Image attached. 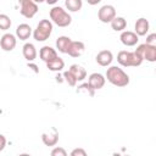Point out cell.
I'll use <instances>...</instances> for the list:
<instances>
[{
  "label": "cell",
  "instance_id": "obj_19",
  "mask_svg": "<svg viewBox=\"0 0 156 156\" xmlns=\"http://www.w3.org/2000/svg\"><path fill=\"white\" fill-rule=\"evenodd\" d=\"M45 63H46V67L50 71H54V72H60L65 67V61L58 56H56L55 58H52V60H50V61H48Z\"/></svg>",
  "mask_w": 156,
  "mask_h": 156
},
{
  "label": "cell",
  "instance_id": "obj_11",
  "mask_svg": "<svg viewBox=\"0 0 156 156\" xmlns=\"http://www.w3.org/2000/svg\"><path fill=\"white\" fill-rule=\"evenodd\" d=\"M149 28H150V24H149V21L144 17H140L136 20L135 22V26H134V29H135V34L138 37H143V35H146L147 32H149Z\"/></svg>",
  "mask_w": 156,
  "mask_h": 156
},
{
  "label": "cell",
  "instance_id": "obj_15",
  "mask_svg": "<svg viewBox=\"0 0 156 156\" xmlns=\"http://www.w3.org/2000/svg\"><path fill=\"white\" fill-rule=\"evenodd\" d=\"M16 35L20 40H27L32 35V28L27 23H21L16 28Z\"/></svg>",
  "mask_w": 156,
  "mask_h": 156
},
{
  "label": "cell",
  "instance_id": "obj_20",
  "mask_svg": "<svg viewBox=\"0 0 156 156\" xmlns=\"http://www.w3.org/2000/svg\"><path fill=\"white\" fill-rule=\"evenodd\" d=\"M110 23H111V28L116 32H122L127 27V21H126L124 17H117L116 16Z\"/></svg>",
  "mask_w": 156,
  "mask_h": 156
},
{
  "label": "cell",
  "instance_id": "obj_6",
  "mask_svg": "<svg viewBox=\"0 0 156 156\" xmlns=\"http://www.w3.org/2000/svg\"><path fill=\"white\" fill-rule=\"evenodd\" d=\"M21 9L20 12L26 18H33L38 12V5L33 0H18Z\"/></svg>",
  "mask_w": 156,
  "mask_h": 156
},
{
  "label": "cell",
  "instance_id": "obj_4",
  "mask_svg": "<svg viewBox=\"0 0 156 156\" xmlns=\"http://www.w3.org/2000/svg\"><path fill=\"white\" fill-rule=\"evenodd\" d=\"M52 33V23L49 20H41L33 32V37L37 41H45Z\"/></svg>",
  "mask_w": 156,
  "mask_h": 156
},
{
  "label": "cell",
  "instance_id": "obj_2",
  "mask_svg": "<svg viewBox=\"0 0 156 156\" xmlns=\"http://www.w3.org/2000/svg\"><path fill=\"white\" fill-rule=\"evenodd\" d=\"M117 61L123 67H138L143 63L141 56L136 51H126L122 50L117 55Z\"/></svg>",
  "mask_w": 156,
  "mask_h": 156
},
{
  "label": "cell",
  "instance_id": "obj_13",
  "mask_svg": "<svg viewBox=\"0 0 156 156\" xmlns=\"http://www.w3.org/2000/svg\"><path fill=\"white\" fill-rule=\"evenodd\" d=\"M95 60H96V62H98L100 66L107 67V66L111 65V62H112V60H113V55H112V52H111L110 50H102V51H100V52L96 55Z\"/></svg>",
  "mask_w": 156,
  "mask_h": 156
},
{
  "label": "cell",
  "instance_id": "obj_24",
  "mask_svg": "<svg viewBox=\"0 0 156 156\" xmlns=\"http://www.w3.org/2000/svg\"><path fill=\"white\" fill-rule=\"evenodd\" d=\"M63 78H65V80L68 83V85H71V87H76V84H77V79H76V77L73 76V73L68 69V71H65L63 72Z\"/></svg>",
  "mask_w": 156,
  "mask_h": 156
},
{
  "label": "cell",
  "instance_id": "obj_21",
  "mask_svg": "<svg viewBox=\"0 0 156 156\" xmlns=\"http://www.w3.org/2000/svg\"><path fill=\"white\" fill-rule=\"evenodd\" d=\"M69 71L73 73V76L76 77V79H77L78 82L83 80V79L87 77V71H85L82 66H79V65H77V63L72 65V66L69 67Z\"/></svg>",
  "mask_w": 156,
  "mask_h": 156
},
{
  "label": "cell",
  "instance_id": "obj_9",
  "mask_svg": "<svg viewBox=\"0 0 156 156\" xmlns=\"http://www.w3.org/2000/svg\"><path fill=\"white\" fill-rule=\"evenodd\" d=\"M119 39H121L123 45H126V46H134V45H136V43L139 40V37L134 32L122 30V33L119 35Z\"/></svg>",
  "mask_w": 156,
  "mask_h": 156
},
{
  "label": "cell",
  "instance_id": "obj_25",
  "mask_svg": "<svg viewBox=\"0 0 156 156\" xmlns=\"http://www.w3.org/2000/svg\"><path fill=\"white\" fill-rule=\"evenodd\" d=\"M77 91H79V93H80V91H85V93H88L89 95H94V91H95V90L87 83V84H83V85L78 87V90H77Z\"/></svg>",
  "mask_w": 156,
  "mask_h": 156
},
{
  "label": "cell",
  "instance_id": "obj_10",
  "mask_svg": "<svg viewBox=\"0 0 156 156\" xmlns=\"http://www.w3.org/2000/svg\"><path fill=\"white\" fill-rule=\"evenodd\" d=\"M106 78L101 74V73H91L88 78V84L94 89V90H99L105 85Z\"/></svg>",
  "mask_w": 156,
  "mask_h": 156
},
{
  "label": "cell",
  "instance_id": "obj_26",
  "mask_svg": "<svg viewBox=\"0 0 156 156\" xmlns=\"http://www.w3.org/2000/svg\"><path fill=\"white\" fill-rule=\"evenodd\" d=\"M66 155H67V152L62 147H58L57 146V147H55V149L51 150V156H66Z\"/></svg>",
  "mask_w": 156,
  "mask_h": 156
},
{
  "label": "cell",
  "instance_id": "obj_3",
  "mask_svg": "<svg viewBox=\"0 0 156 156\" xmlns=\"http://www.w3.org/2000/svg\"><path fill=\"white\" fill-rule=\"evenodd\" d=\"M50 18L58 27H68L72 22L71 15L60 6H54L50 10Z\"/></svg>",
  "mask_w": 156,
  "mask_h": 156
},
{
  "label": "cell",
  "instance_id": "obj_27",
  "mask_svg": "<svg viewBox=\"0 0 156 156\" xmlns=\"http://www.w3.org/2000/svg\"><path fill=\"white\" fill-rule=\"evenodd\" d=\"M156 43V34L155 33H151L146 37V44H150V45H155Z\"/></svg>",
  "mask_w": 156,
  "mask_h": 156
},
{
  "label": "cell",
  "instance_id": "obj_14",
  "mask_svg": "<svg viewBox=\"0 0 156 156\" xmlns=\"http://www.w3.org/2000/svg\"><path fill=\"white\" fill-rule=\"evenodd\" d=\"M41 140L46 146H55L58 141V133L55 128L51 129V132L49 133H43L41 135Z\"/></svg>",
  "mask_w": 156,
  "mask_h": 156
},
{
  "label": "cell",
  "instance_id": "obj_7",
  "mask_svg": "<svg viewBox=\"0 0 156 156\" xmlns=\"http://www.w3.org/2000/svg\"><path fill=\"white\" fill-rule=\"evenodd\" d=\"M98 17L102 23H110L116 17V9L112 5H104L98 11Z\"/></svg>",
  "mask_w": 156,
  "mask_h": 156
},
{
  "label": "cell",
  "instance_id": "obj_28",
  "mask_svg": "<svg viewBox=\"0 0 156 156\" xmlns=\"http://www.w3.org/2000/svg\"><path fill=\"white\" fill-rule=\"evenodd\" d=\"M85 155H87V152L83 149H74L71 152V156H85Z\"/></svg>",
  "mask_w": 156,
  "mask_h": 156
},
{
  "label": "cell",
  "instance_id": "obj_17",
  "mask_svg": "<svg viewBox=\"0 0 156 156\" xmlns=\"http://www.w3.org/2000/svg\"><path fill=\"white\" fill-rule=\"evenodd\" d=\"M39 56H40V58H41L44 62H48V61L55 58V57L57 56V52H56V50H55L54 48L45 45V46H43V48L40 49Z\"/></svg>",
  "mask_w": 156,
  "mask_h": 156
},
{
  "label": "cell",
  "instance_id": "obj_32",
  "mask_svg": "<svg viewBox=\"0 0 156 156\" xmlns=\"http://www.w3.org/2000/svg\"><path fill=\"white\" fill-rule=\"evenodd\" d=\"M58 0H45V2L46 4H49V5H54V4H56Z\"/></svg>",
  "mask_w": 156,
  "mask_h": 156
},
{
  "label": "cell",
  "instance_id": "obj_1",
  "mask_svg": "<svg viewBox=\"0 0 156 156\" xmlns=\"http://www.w3.org/2000/svg\"><path fill=\"white\" fill-rule=\"evenodd\" d=\"M106 78L111 84H113L116 87H119V88L126 87V85L129 84V76L122 68H119L117 66H110L107 68Z\"/></svg>",
  "mask_w": 156,
  "mask_h": 156
},
{
  "label": "cell",
  "instance_id": "obj_31",
  "mask_svg": "<svg viewBox=\"0 0 156 156\" xmlns=\"http://www.w3.org/2000/svg\"><path fill=\"white\" fill-rule=\"evenodd\" d=\"M28 67H29V68H33L35 73H38V72H39V69L37 68V66H35V65H33V63H29V62H28Z\"/></svg>",
  "mask_w": 156,
  "mask_h": 156
},
{
  "label": "cell",
  "instance_id": "obj_22",
  "mask_svg": "<svg viewBox=\"0 0 156 156\" xmlns=\"http://www.w3.org/2000/svg\"><path fill=\"white\" fill-rule=\"evenodd\" d=\"M65 6L71 12H77L82 9L83 1L82 0H65Z\"/></svg>",
  "mask_w": 156,
  "mask_h": 156
},
{
  "label": "cell",
  "instance_id": "obj_29",
  "mask_svg": "<svg viewBox=\"0 0 156 156\" xmlns=\"http://www.w3.org/2000/svg\"><path fill=\"white\" fill-rule=\"evenodd\" d=\"M5 146H6V138L2 134H0V152L5 149Z\"/></svg>",
  "mask_w": 156,
  "mask_h": 156
},
{
  "label": "cell",
  "instance_id": "obj_33",
  "mask_svg": "<svg viewBox=\"0 0 156 156\" xmlns=\"http://www.w3.org/2000/svg\"><path fill=\"white\" fill-rule=\"evenodd\" d=\"M33 1H34L35 4H41V2H44L45 0H33Z\"/></svg>",
  "mask_w": 156,
  "mask_h": 156
},
{
  "label": "cell",
  "instance_id": "obj_12",
  "mask_svg": "<svg viewBox=\"0 0 156 156\" xmlns=\"http://www.w3.org/2000/svg\"><path fill=\"white\" fill-rule=\"evenodd\" d=\"M84 50H85V45H84L83 41H73L72 40L71 44H69L67 54L72 57H79V56L83 55Z\"/></svg>",
  "mask_w": 156,
  "mask_h": 156
},
{
  "label": "cell",
  "instance_id": "obj_23",
  "mask_svg": "<svg viewBox=\"0 0 156 156\" xmlns=\"http://www.w3.org/2000/svg\"><path fill=\"white\" fill-rule=\"evenodd\" d=\"M11 20L7 15L1 13L0 15V30H7L11 27Z\"/></svg>",
  "mask_w": 156,
  "mask_h": 156
},
{
  "label": "cell",
  "instance_id": "obj_8",
  "mask_svg": "<svg viewBox=\"0 0 156 156\" xmlns=\"http://www.w3.org/2000/svg\"><path fill=\"white\" fill-rule=\"evenodd\" d=\"M16 43H17L16 37L13 34H11V33L4 34L1 37V39H0V46H1V49L4 51H12L15 49V46H16Z\"/></svg>",
  "mask_w": 156,
  "mask_h": 156
},
{
  "label": "cell",
  "instance_id": "obj_5",
  "mask_svg": "<svg viewBox=\"0 0 156 156\" xmlns=\"http://www.w3.org/2000/svg\"><path fill=\"white\" fill-rule=\"evenodd\" d=\"M135 51L141 56L143 60H146L149 62H155L156 61V45H150V44H140Z\"/></svg>",
  "mask_w": 156,
  "mask_h": 156
},
{
  "label": "cell",
  "instance_id": "obj_16",
  "mask_svg": "<svg viewBox=\"0 0 156 156\" xmlns=\"http://www.w3.org/2000/svg\"><path fill=\"white\" fill-rule=\"evenodd\" d=\"M22 54L28 62H32L37 57V49L32 43H26L22 48Z\"/></svg>",
  "mask_w": 156,
  "mask_h": 156
},
{
  "label": "cell",
  "instance_id": "obj_18",
  "mask_svg": "<svg viewBox=\"0 0 156 156\" xmlns=\"http://www.w3.org/2000/svg\"><path fill=\"white\" fill-rule=\"evenodd\" d=\"M71 41H72V40H71L69 37H66V35L58 37L57 40H56V49H57L60 52H62V54H67Z\"/></svg>",
  "mask_w": 156,
  "mask_h": 156
},
{
  "label": "cell",
  "instance_id": "obj_30",
  "mask_svg": "<svg viewBox=\"0 0 156 156\" xmlns=\"http://www.w3.org/2000/svg\"><path fill=\"white\" fill-rule=\"evenodd\" d=\"M100 1H101V0H87V2H88L89 5H91V6H94V5H98Z\"/></svg>",
  "mask_w": 156,
  "mask_h": 156
}]
</instances>
